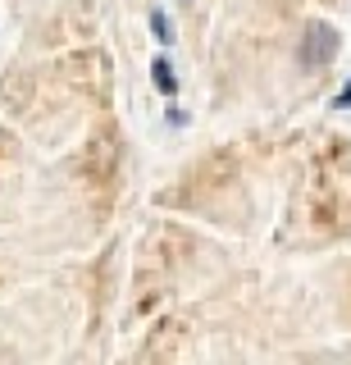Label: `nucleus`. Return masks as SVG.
<instances>
[{"label": "nucleus", "instance_id": "obj_1", "mask_svg": "<svg viewBox=\"0 0 351 365\" xmlns=\"http://www.w3.org/2000/svg\"><path fill=\"white\" fill-rule=\"evenodd\" d=\"M337 55V32L328 28V23H310L305 28V41H301V64H310V68H320L328 64Z\"/></svg>", "mask_w": 351, "mask_h": 365}, {"label": "nucleus", "instance_id": "obj_2", "mask_svg": "<svg viewBox=\"0 0 351 365\" xmlns=\"http://www.w3.org/2000/svg\"><path fill=\"white\" fill-rule=\"evenodd\" d=\"M151 73H155V87H160L164 96H174V91H178V78H174V68H169V60H155Z\"/></svg>", "mask_w": 351, "mask_h": 365}, {"label": "nucleus", "instance_id": "obj_3", "mask_svg": "<svg viewBox=\"0 0 351 365\" xmlns=\"http://www.w3.org/2000/svg\"><path fill=\"white\" fill-rule=\"evenodd\" d=\"M151 28H155V37H160L164 46H169V41H174V23H169V19H164V9H155V14H151Z\"/></svg>", "mask_w": 351, "mask_h": 365}, {"label": "nucleus", "instance_id": "obj_4", "mask_svg": "<svg viewBox=\"0 0 351 365\" xmlns=\"http://www.w3.org/2000/svg\"><path fill=\"white\" fill-rule=\"evenodd\" d=\"M347 106H351V83L342 87V96H337V110H347Z\"/></svg>", "mask_w": 351, "mask_h": 365}]
</instances>
